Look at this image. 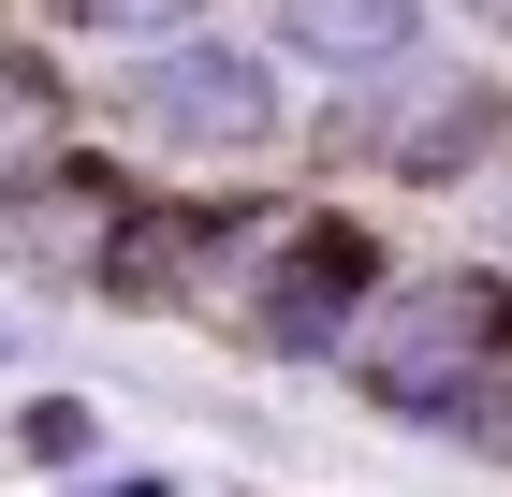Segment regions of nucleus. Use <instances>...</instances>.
<instances>
[{
    "label": "nucleus",
    "mask_w": 512,
    "mask_h": 497,
    "mask_svg": "<svg viewBox=\"0 0 512 497\" xmlns=\"http://www.w3.org/2000/svg\"><path fill=\"white\" fill-rule=\"evenodd\" d=\"M498 132H512V88H483V74H410V59L381 74V103H352V147L395 161V176H469V161H498Z\"/></svg>",
    "instance_id": "4"
},
{
    "label": "nucleus",
    "mask_w": 512,
    "mask_h": 497,
    "mask_svg": "<svg viewBox=\"0 0 512 497\" xmlns=\"http://www.w3.org/2000/svg\"><path fill=\"white\" fill-rule=\"evenodd\" d=\"M59 15H74V30H103V44H176L205 0H59Z\"/></svg>",
    "instance_id": "7"
},
{
    "label": "nucleus",
    "mask_w": 512,
    "mask_h": 497,
    "mask_svg": "<svg viewBox=\"0 0 512 497\" xmlns=\"http://www.w3.org/2000/svg\"><path fill=\"white\" fill-rule=\"evenodd\" d=\"M366 322V234H337V220H278V249H264V278H249V307H235V337L249 351H337Z\"/></svg>",
    "instance_id": "3"
},
{
    "label": "nucleus",
    "mask_w": 512,
    "mask_h": 497,
    "mask_svg": "<svg viewBox=\"0 0 512 497\" xmlns=\"http://www.w3.org/2000/svg\"><path fill=\"white\" fill-rule=\"evenodd\" d=\"M278 44L293 59H337V74H395L425 44V0H278Z\"/></svg>",
    "instance_id": "5"
},
{
    "label": "nucleus",
    "mask_w": 512,
    "mask_h": 497,
    "mask_svg": "<svg viewBox=\"0 0 512 497\" xmlns=\"http://www.w3.org/2000/svg\"><path fill=\"white\" fill-rule=\"evenodd\" d=\"M366 395L410 424H483L498 410V351H512V278H410L395 307H366Z\"/></svg>",
    "instance_id": "1"
},
{
    "label": "nucleus",
    "mask_w": 512,
    "mask_h": 497,
    "mask_svg": "<svg viewBox=\"0 0 512 497\" xmlns=\"http://www.w3.org/2000/svg\"><path fill=\"white\" fill-rule=\"evenodd\" d=\"M278 59H249V44H147V74H132V132L147 147H191V161H249L278 147Z\"/></svg>",
    "instance_id": "2"
},
{
    "label": "nucleus",
    "mask_w": 512,
    "mask_h": 497,
    "mask_svg": "<svg viewBox=\"0 0 512 497\" xmlns=\"http://www.w3.org/2000/svg\"><path fill=\"white\" fill-rule=\"evenodd\" d=\"M0 117H44V132H59V74H44V59H0Z\"/></svg>",
    "instance_id": "8"
},
{
    "label": "nucleus",
    "mask_w": 512,
    "mask_h": 497,
    "mask_svg": "<svg viewBox=\"0 0 512 497\" xmlns=\"http://www.w3.org/2000/svg\"><path fill=\"white\" fill-rule=\"evenodd\" d=\"M118 220H132V191H118V176H103V161H59V176L30 191V220H15V249L74 278V264H103V249H118Z\"/></svg>",
    "instance_id": "6"
},
{
    "label": "nucleus",
    "mask_w": 512,
    "mask_h": 497,
    "mask_svg": "<svg viewBox=\"0 0 512 497\" xmlns=\"http://www.w3.org/2000/svg\"><path fill=\"white\" fill-rule=\"evenodd\" d=\"M0 191H15V161H0Z\"/></svg>",
    "instance_id": "10"
},
{
    "label": "nucleus",
    "mask_w": 512,
    "mask_h": 497,
    "mask_svg": "<svg viewBox=\"0 0 512 497\" xmlns=\"http://www.w3.org/2000/svg\"><path fill=\"white\" fill-rule=\"evenodd\" d=\"M454 15H483V30H512V0H454Z\"/></svg>",
    "instance_id": "9"
}]
</instances>
